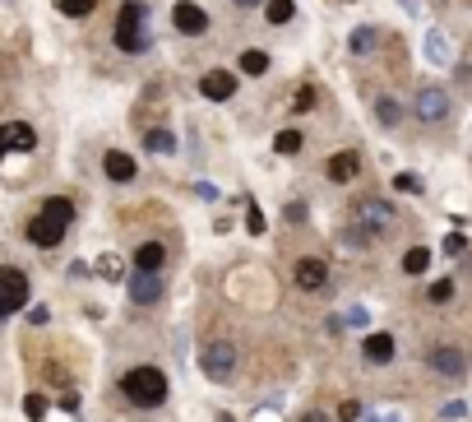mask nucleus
<instances>
[{"label": "nucleus", "mask_w": 472, "mask_h": 422, "mask_svg": "<svg viewBox=\"0 0 472 422\" xmlns=\"http://www.w3.org/2000/svg\"><path fill=\"white\" fill-rule=\"evenodd\" d=\"M23 413H28V422H42L46 418V399L42 395H28V399H23Z\"/></svg>", "instance_id": "nucleus-28"}, {"label": "nucleus", "mask_w": 472, "mask_h": 422, "mask_svg": "<svg viewBox=\"0 0 472 422\" xmlns=\"http://www.w3.org/2000/svg\"><path fill=\"white\" fill-rule=\"evenodd\" d=\"M463 251H468V237H463V232L445 237V256H463Z\"/></svg>", "instance_id": "nucleus-31"}, {"label": "nucleus", "mask_w": 472, "mask_h": 422, "mask_svg": "<svg viewBox=\"0 0 472 422\" xmlns=\"http://www.w3.org/2000/svg\"><path fill=\"white\" fill-rule=\"evenodd\" d=\"M292 14H297V0H269V5H264V19L274 23V28L292 23Z\"/></svg>", "instance_id": "nucleus-21"}, {"label": "nucleus", "mask_w": 472, "mask_h": 422, "mask_svg": "<svg viewBox=\"0 0 472 422\" xmlns=\"http://www.w3.org/2000/svg\"><path fill=\"white\" fill-rule=\"evenodd\" d=\"M199 371L213 380V385H227L236 376V344L231 339H204L199 348Z\"/></svg>", "instance_id": "nucleus-5"}, {"label": "nucleus", "mask_w": 472, "mask_h": 422, "mask_svg": "<svg viewBox=\"0 0 472 422\" xmlns=\"http://www.w3.org/2000/svg\"><path fill=\"white\" fill-rule=\"evenodd\" d=\"M352 213V228H362L366 237H375V242H385V237L398 232V209L385 200V195H362V200L347 204Z\"/></svg>", "instance_id": "nucleus-2"}, {"label": "nucleus", "mask_w": 472, "mask_h": 422, "mask_svg": "<svg viewBox=\"0 0 472 422\" xmlns=\"http://www.w3.org/2000/svg\"><path fill=\"white\" fill-rule=\"evenodd\" d=\"M231 5H241V10H250V5H260V0H231Z\"/></svg>", "instance_id": "nucleus-38"}, {"label": "nucleus", "mask_w": 472, "mask_h": 422, "mask_svg": "<svg viewBox=\"0 0 472 422\" xmlns=\"http://www.w3.org/2000/svg\"><path fill=\"white\" fill-rule=\"evenodd\" d=\"M403 10H407V14H417V10H421V0H403Z\"/></svg>", "instance_id": "nucleus-37"}, {"label": "nucleus", "mask_w": 472, "mask_h": 422, "mask_svg": "<svg viewBox=\"0 0 472 422\" xmlns=\"http://www.w3.org/2000/svg\"><path fill=\"white\" fill-rule=\"evenodd\" d=\"M297 422H329V418H324V413H315V409H310V413H301Z\"/></svg>", "instance_id": "nucleus-36"}, {"label": "nucleus", "mask_w": 472, "mask_h": 422, "mask_svg": "<svg viewBox=\"0 0 472 422\" xmlns=\"http://www.w3.org/2000/svg\"><path fill=\"white\" fill-rule=\"evenodd\" d=\"M426 371H430V376H440V380H463V376H468V353L454 348V344H435L426 353Z\"/></svg>", "instance_id": "nucleus-8"}, {"label": "nucleus", "mask_w": 472, "mask_h": 422, "mask_svg": "<svg viewBox=\"0 0 472 422\" xmlns=\"http://www.w3.org/2000/svg\"><path fill=\"white\" fill-rule=\"evenodd\" d=\"M70 223H75V200L51 195V200L28 218V242H33V246H60V242H65V232H70Z\"/></svg>", "instance_id": "nucleus-1"}, {"label": "nucleus", "mask_w": 472, "mask_h": 422, "mask_svg": "<svg viewBox=\"0 0 472 422\" xmlns=\"http://www.w3.org/2000/svg\"><path fill=\"white\" fill-rule=\"evenodd\" d=\"M426 61H430V66H454V42L440 33V28H430V33H426Z\"/></svg>", "instance_id": "nucleus-17"}, {"label": "nucleus", "mask_w": 472, "mask_h": 422, "mask_svg": "<svg viewBox=\"0 0 472 422\" xmlns=\"http://www.w3.org/2000/svg\"><path fill=\"white\" fill-rule=\"evenodd\" d=\"M121 395L134 409H158V404L167 399V376L158 367H130L121 376Z\"/></svg>", "instance_id": "nucleus-4"}, {"label": "nucleus", "mask_w": 472, "mask_h": 422, "mask_svg": "<svg viewBox=\"0 0 472 422\" xmlns=\"http://www.w3.org/2000/svg\"><path fill=\"white\" fill-rule=\"evenodd\" d=\"M162 265H167V246L162 242L134 246V269H162Z\"/></svg>", "instance_id": "nucleus-19"}, {"label": "nucleus", "mask_w": 472, "mask_h": 422, "mask_svg": "<svg viewBox=\"0 0 472 422\" xmlns=\"http://www.w3.org/2000/svg\"><path fill=\"white\" fill-rule=\"evenodd\" d=\"M394 186H398V190H407V195H421V177H417V172H398Z\"/></svg>", "instance_id": "nucleus-29"}, {"label": "nucleus", "mask_w": 472, "mask_h": 422, "mask_svg": "<svg viewBox=\"0 0 472 422\" xmlns=\"http://www.w3.org/2000/svg\"><path fill=\"white\" fill-rule=\"evenodd\" d=\"M172 28L176 33H186V37H204L209 33V14L199 10L195 0H176L172 5Z\"/></svg>", "instance_id": "nucleus-10"}, {"label": "nucleus", "mask_w": 472, "mask_h": 422, "mask_svg": "<svg viewBox=\"0 0 472 422\" xmlns=\"http://www.w3.org/2000/svg\"><path fill=\"white\" fill-rule=\"evenodd\" d=\"M292 283H297L301 292H324V288H329V265H324L319 256L297 260V269H292Z\"/></svg>", "instance_id": "nucleus-11"}, {"label": "nucleus", "mask_w": 472, "mask_h": 422, "mask_svg": "<svg viewBox=\"0 0 472 422\" xmlns=\"http://www.w3.org/2000/svg\"><path fill=\"white\" fill-rule=\"evenodd\" d=\"M102 172H107L116 186H125V181L139 177V163H134L130 154H121V149H107V154H102Z\"/></svg>", "instance_id": "nucleus-15"}, {"label": "nucleus", "mask_w": 472, "mask_h": 422, "mask_svg": "<svg viewBox=\"0 0 472 422\" xmlns=\"http://www.w3.org/2000/svg\"><path fill=\"white\" fill-rule=\"evenodd\" d=\"M60 5V14H70V19H88V14L98 10V0H56Z\"/></svg>", "instance_id": "nucleus-27"}, {"label": "nucleus", "mask_w": 472, "mask_h": 422, "mask_svg": "<svg viewBox=\"0 0 472 422\" xmlns=\"http://www.w3.org/2000/svg\"><path fill=\"white\" fill-rule=\"evenodd\" d=\"M236 66H241V75L260 79L264 70H269V56H264V51H241V56H236Z\"/></svg>", "instance_id": "nucleus-25"}, {"label": "nucleus", "mask_w": 472, "mask_h": 422, "mask_svg": "<svg viewBox=\"0 0 472 422\" xmlns=\"http://www.w3.org/2000/svg\"><path fill=\"white\" fill-rule=\"evenodd\" d=\"M394 353H398V344H394V334H389V330H375V334H366V339H362V357L371 362V367H389Z\"/></svg>", "instance_id": "nucleus-13"}, {"label": "nucleus", "mask_w": 472, "mask_h": 422, "mask_svg": "<svg viewBox=\"0 0 472 422\" xmlns=\"http://www.w3.org/2000/svg\"><path fill=\"white\" fill-rule=\"evenodd\" d=\"M375 121L385 125V130H398V125H403V102L380 93V98H375Z\"/></svg>", "instance_id": "nucleus-18"}, {"label": "nucleus", "mask_w": 472, "mask_h": 422, "mask_svg": "<svg viewBox=\"0 0 472 422\" xmlns=\"http://www.w3.org/2000/svg\"><path fill=\"white\" fill-rule=\"evenodd\" d=\"M111 42L121 46L125 56L148 51V5H139V0H125L121 14H116V33H111Z\"/></svg>", "instance_id": "nucleus-3"}, {"label": "nucleus", "mask_w": 472, "mask_h": 422, "mask_svg": "<svg viewBox=\"0 0 472 422\" xmlns=\"http://www.w3.org/2000/svg\"><path fill=\"white\" fill-rule=\"evenodd\" d=\"M347 46H352V56H371L375 46H380V33H375V28H352Z\"/></svg>", "instance_id": "nucleus-20"}, {"label": "nucleus", "mask_w": 472, "mask_h": 422, "mask_svg": "<svg viewBox=\"0 0 472 422\" xmlns=\"http://www.w3.org/2000/svg\"><path fill=\"white\" fill-rule=\"evenodd\" d=\"M283 218H287V223H306V204H287Z\"/></svg>", "instance_id": "nucleus-34"}, {"label": "nucleus", "mask_w": 472, "mask_h": 422, "mask_svg": "<svg viewBox=\"0 0 472 422\" xmlns=\"http://www.w3.org/2000/svg\"><path fill=\"white\" fill-rule=\"evenodd\" d=\"M324 177L333 181V186H347V181L362 177V154L357 149H338V154L324 163Z\"/></svg>", "instance_id": "nucleus-12"}, {"label": "nucleus", "mask_w": 472, "mask_h": 422, "mask_svg": "<svg viewBox=\"0 0 472 422\" xmlns=\"http://www.w3.org/2000/svg\"><path fill=\"white\" fill-rule=\"evenodd\" d=\"M162 292H167V283H162L158 269H134L130 274V302L134 306H153V302H162Z\"/></svg>", "instance_id": "nucleus-9"}, {"label": "nucleus", "mask_w": 472, "mask_h": 422, "mask_svg": "<svg viewBox=\"0 0 472 422\" xmlns=\"http://www.w3.org/2000/svg\"><path fill=\"white\" fill-rule=\"evenodd\" d=\"M449 297H454V278H435V283L426 288V302H430V306H445Z\"/></svg>", "instance_id": "nucleus-26"}, {"label": "nucleus", "mask_w": 472, "mask_h": 422, "mask_svg": "<svg viewBox=\"0 0 472 422\" xmlns=\"http://www.w3.org/2000/svg\"><path fill=\"white\" fill-rule=\"evenodd\" d=\"M143 149H148V154H176V135L172 130H148L143 135Z\"/></svg>", "instance_id": "nucleus-23"}, {"label": "nucleus", "mask_w": 472, "mask_h": 422, "mask_svg": "<svg viewBox=\"0 0 472 422\" xmlns=\"http://www.w3.org/2000/svg\"><path fill=\"white\" fill-rule=\"evenodd\" d=\"M28 297H33V283H28V274L14 265H0V321H10L14 311H23L28 306Z\"/></svg>", "instance_id": "nucleus-6"}, {"label": "nucleus", "mask_w": 472, "mask_h": 422, "mask_svg": "<svg viewBox=\"0 0 472 422\" xmlns=\"http://www.w3.org/2000/svg\"><path fill=\"white\" fill-rule=\"evenodd\" d=\"M37 144V130L28 121H10V125H0V158L10 154V149H19V154H28V149Z\"/></svg>", "instance_id": "nucleus-14"}, {"label": "nucleus", "mask_w": 472, "mask_h": 422, "mask_svg": "<svg viewBox=\"0 0 472 422\" xmlns=\"http://www.w3.org/2000/svg\"><path fill=\"white\" fill-rule=\"evenodd\" d=\"M301 144H306V139H301V130H278L274 135V154H283V158H297Z\"/></svg>", "instance_id": "nucleus-22"}, {"label": "nucleus", "mask_w": 472, "mask_h": 422, "mask_svg": "<svg viewBox=\"0 0 472 422\" xmlns=\"http://www.w3.org/2000/svg\"><path fill=\"white\" fill-rule=\"evenodd\" d=\"M292 107H297V111H310V107H315V89H310V84H301L297 98H292Z\"/></svg>", "instance_id": "nucleus-30"}, {"label": "nucleus", "mask_w": 472, "mask_h": 422, "mask_svg": "<svg viewBox=\"0 0 472 422\" xmlns=\"http://www.w3.org/2000/svg\"><path fill=\"white\" fill-rule=\"evenodd\" d=\"M245 228H250V237L264 232V218H260V209H255V200H250V209H245Z\"/></svg>", "instance_id": "nucleus-33"}, {"label": "nucleus", "mask_w": 472, "mask_h": 422, "mask_svg": "<svg viewBox=\"0 0 472 422\" xmlns=\"http://www.w3.org/2000/svg\"><path fill=\"white\" fill-rule=\"evenodd\" d=\"M338 418L343 422H357V418H362V404H357V399H343L338 404Z\"/></svg>", "instance_id": "nucleus-32"}, {"label": "nucleus", "mask_w": 472, "mask_h": 422, "mask_svg": "<svg viewBox=\"0 0 472 422\" xmlns=\"http://www.w3.org/2000/svg\"><path fill=\"white\" fill-rule=\"evenodd\" d=\"M199 93L209 102H227L231 93H236V75H231V70H209V75L199 79Z\"/></svg>", "instance_id": "nucleus-16"}, {"label": "nucleus", "mask_w": 472, "mask_h": 422, "mask_svg": "<svg viewBox=\"0 0 472 422\" xmlns=\"http://www.w3.org/2000/svg\"><path fill=\"white\" fill-rule=\"evenodd\" d=\"M412 111H417L421 125H445L454 116V98H449V89H440V84H421Z\"/></svg>", "instance_id": "nucleus-7"}, {"label": "nucleus", "mask_w": 472, "mask_h": 422, "mask_svg": "<svg viewBox=\"0 0 472 422\" xmlns=\"http://www.w3.org/2000/svg\"><path fill=\"white\" fill-rule=\"evenodd\" d=\"M98 274L102 278H121V265H116V260H98Z\"/></svg>", "instance_id": "nucleus-35"}, {"label": "nucleus", "mask_w": 472, "mask_h": 422, "mask_svg": "<svg viewBox=\"0 0 472 422\" xmlns=\"http://www.w3.org/2000/svg\"><path fill=\"white\" fill-rule=\"evenodd\" d=\"M430 269V246H412L403 256V274H426Z\"/></svg>", "instance_id": "nucleus-24"}, {"label": "nucleus", "mask_w": 472, "mask_h": 422, "mask_svg": "<svg viewBox=\"0 0 472 422\" xmlns=\"http://www.w3.org/2000/svg\"><path fill=\"white\" fill-rule=\"evenodd\" d=\"M218 422H231V418H227V413H222V418H218Z\"/></svg>", "instance_id": "nucleus-39"}]
</instances>
